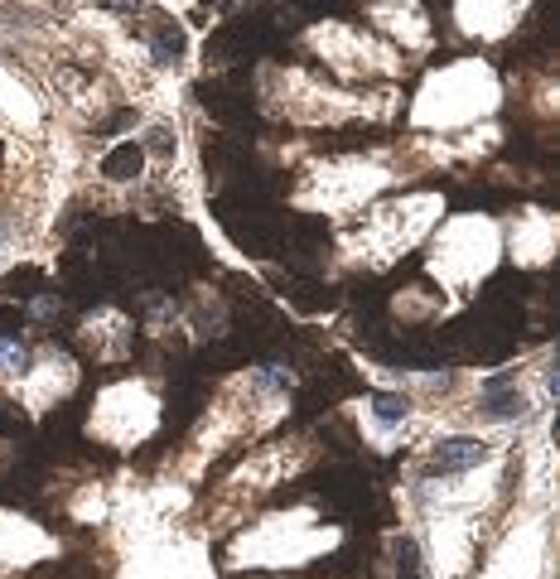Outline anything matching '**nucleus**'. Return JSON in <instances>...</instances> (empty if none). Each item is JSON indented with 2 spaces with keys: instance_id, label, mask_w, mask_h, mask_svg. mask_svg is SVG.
Returning a JSON list of instances; mask_svg holds the SVG:
<instances>
[{
  "instance_id": "obj_1",
  "label": "nucleus",
  "mask_w": 560,
  "mask_h": 579,
  "mask_svg": "<svg viewBox=\"0 0 560 579\" xmlns=\"http://www.w3.org/2000/svg\"><path fill=\"white\" fill-rule=\"evenodd\" d=\"M478 415L493 425H512V420L532 415V396L517 386V372H498V377L478 382Z\"/></svg>"
},
{
  "instance_id": "obj_2",
  "label": "nucleus",
  "mask_w": 560,
  "mask_h": 579,
  "mask_svg": "<svg viewBox=\"0 0 560 579\" xmlns=\"http://www.w3.org/2000/svg\"><path fill=\"white\" fill-rule=\"evenodd\" d=\"M488 459V444L478 440V435H449V440L435 444V454H430V469L454 478V473H469L478 469Z\"/></svg>"
},
{
  "instance_id": "obj_3",
  "label": "nucleus",
  "mask_w": 560,
  "mask_h": 579,
  "mask_svg": "<svg viewBox=\"0 0 560 579\" xmlns=\"http://www.w3.org/2000/svg\"><path fill=\"white\" fill-rule=\"evenodd\" d=\"M367 420H372L377 435H396V430L411 420V396H401V391H377V396L367 401Z\"/></svg>"
},
{
  "instance_id": "obj_4",
  "label": "nucleus",
  "mask_w": 560,
  "mask_h": 579,
  "mask_svg": "<svg viewBox=\"0 0 560 579\" xmlns=\"http://www.w3.org/2000/svg\"><path fill=\"white\" fill-rule=\"evenodd\" d=\"M140 165H145V150L131 145V140H121V145H112V155L102 160V174L107 179H136Z\"/></svg>"
},
{
  "instance_id": "obj_5",
  "label": "nucleus",
  "mask_w": 560,
  "mask_h": 579,
  "mask_svg": "<svg viewBox=\"0 0 560 579\" xmlns=\"http://www.w3.org/2000/svg\"><path fill=\"white\" fill-rule=\"evenodd\" d=\"M396 579H425V560H420V546L411 536L396 541Z\"/></svg>"
},
{
  "instance_id": "obj_6",
  "label": "nucleus",
  "mask_w": 560,
  "mask_h": 579,
  "mask_svg": "<svg viewBox=\"0 0 560 579\" xmlns=\"http://www.w3.org/2000/svg\"><path fill=\"white\" fill-rule=\"evenodd\" d=\"M25 367H29L25 343H15V338H0V372H25Z\"/></svg>"
}]
</instances>
